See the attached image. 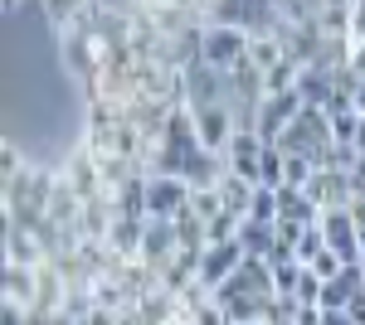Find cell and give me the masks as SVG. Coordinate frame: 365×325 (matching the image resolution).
I'll use <instances>...</instances> for the list:
<instances>
[{"mask_svg": "<svg viewBox=\"0 0 365 325\" xmlns=\"http://www.w3.org/2000/svg\"><path fill=\"white\" fill-rule=\"evenodd\" d=\"M54 190H58V170H44V165H29L25 175L5 180V185H0V214H5V223L29 228L34 218H44L49 204H54ZM5 223H0V228H5Z\"/></svg>", "mask_w": 365, "mask_h": 325, "instance_id": "cell-1", "label": "cell"}, {"mask_svg": "<svg viewBox=\"0 0 365 325\" xmlns=\"http://www.w3.org/2000/svg\"><path fill=\"white\" fill-rule=\"evenodd\" d=\"M98 5H103V0H93V10H88L83 20L58 34V58H63L68 78H78L83 92L98 82V68H103V49H98V34H93V15H98Z\"/></svg>", "mask_w": 365, "mask_h": 325, "instance_id": "cell-2", "label": "cell"}, {"mask_svg": "<svg viewBox=\"0 0 365 325\" xmlns=\"http://www.w3.org/2000/svg\"><path fill=\"white\" fill-rule=\"evenodd\" d=\"M331 141H336V136H331V117L317 112V107H302V117L282 132L278 146L287 151V156H307V161L322 170V165H327V151H331Z\"/></svg>", "mask_w": 365, "mask_h": 325, "instance_id": "cell-3", "label": "cell"}, {"mask_svg": "<svg viewBox=\"0 0 365 325\" xmlns=\"http://www.w3.org/2000/svg\"><path fill=\"white\" fill-rule=\"evenodd\" d=\"M253 34L239 25H205V39H200V63H210L215 73H234L244 58H249Z\"/></svg>", "mask_w": 365, "mask_h": 325, "instance_id": "cell-4", "label": "cell"}, {"mask_svg": "<svg viewBox=\"0 0 365 325\" xmlns=\"http://www.w3.org/2000/svg\"><path fill=\"white\" fill-rule=\"evenodd\" d=\"M302 97H297V87L292 92H273V97H263L258 102V112H253V132L263 136V141H282V132L302 117Z\"/></svg>", "mask_w": 365, "mask_h": 325, "instance_id": "cell-5", "label": "cell"}, {"mask_svg": "<svg viewBox=\"0 0 365 325\" xmlns=\"http://www.w3.org/2000/svg\"><path fill=\"white\" fill-rule=\"evenodd\" d=\"M180 257V238L170 218H146V238H141V262L156 272V282L170 272V262Z\"/></svg>", "mask_w": 365, "mask_h": 325, "instance_id": "cell-6", "label": "cell"}, {"mask_svg": "<svg viewBox=\"0 0 365 325\" xmlns=\"http://www.w3.org/2000/svg\"><path fill=\"white\" fill-rule=\"evenodd\" d=\"M180 82H185V102H190L195 112L229 102V78H225V73H215L210 63H190V68H180Z\"/></svg>", "mask_w": 365, "mask_h": 325, "instance_id": "cell-7", "label": "cell"}, {"mask_svg": "<svg viewBox=\"0 0 365 325\" xmlns=\"http://www.w3.org/2000/svg\"><path fill=\"white\" fill-rule=\"evenodd\" d=\"M63 180L73 185V194H78L83 204H93V199H103V194H108V185H103V170H98V156L88 151L83 141L68 151V161H63Z\"/></svg>", "mask_w": 365, "mask_h": 325, "instance_id": "cell-8", "label": "cell"}, {"mask_svg": "<svg viewBox=\"0 0 365 325\" xmlns=\"http://www.w3.org/2000/svg\"><path fill=\"white\" fill-rule=\"evenodd\" d=\"M180 209H190V185L185 180H166V175H146V214L175 218Z\"/></svg>", "mask_w": 365, "mask_h": 325, "instance_id": "cell-9", "label": "cell"}, {"mask_svg": "<svg viewBox=\"0 0 365 325\" xmlns=\"http://www.w3.org/2000/svg\"><path fill=\"white\" fill-rule=\"evenodd\" d=\"M322 233H327V247L341 252L346 262H365L361 257V228H356L351 209H327L322 214Z\"/></svg>", "mask_w": 365, "mask_h": 325, "instance_id": "cell-10", "label": "cell"}, {"mask_svg": "<svg viewBox=\"0 0 365 325\" xmlns=\"http://www.w3.org/2000/svg\"><path fill=\"white\" fill-rule=\"evenodd\" d=\"M351 175L346 170H317L312 175V185H307V199L327 214V209H351Z\"/></svg>", "mask_w": 365, "mask_h": 325, "instance_id": "cell-11", "label": "cell"}, {"mask_svg": "<svg viewBox=\"0 0 365 325\" xmlns=\"http://www.w3.org/2000/svg\"><path fill=\"white\" fill-rule=\"evenodd\" d=\"M244 267V247H239V238L234 243H220V247H205V262H200V282L210 287V292H220L234 272Z\"/></svg>", "mask_w": 365, "mask_h": 325, "instance_id": "cell-12", "label": "cell"}, {"mask_svg": "<svg viewBox=\"0 0 365 325\" xmlns=\"http://www.w3.org/2000/svg\"><path fill=\"white\" fill-rule=\"evenodd\" d=\"M5 267H39L44 262V247L34 243V233L20 228V223H5Z\"/></svg>", "mask_w": 365, "mask_h": 325, "instance_id": "cell-13", "label": "cell"}, {"mask_svg": "<svg viewBox=\"0 0 365 325\" xmlns=\"http://www.w3.org/2000/svg\"><path fill=\"white\" fill-rule=\"evenodd\" d=\"M297 97H302L307 107L327 112V107H331V97H336V82H331L327 68H302V78H297Z\"/></svg>", "mask_w": 365, "mask_h": 325, "instance_id": "cell-14", "label": "cell"}, {"mask_svg": "<svg viewBox=\"0 0 365 325\" xmlns=\"http://www.w3.org/2000/svg\"><path fill=\"white\" fill-rule=\"evenodd\" d=\"M39 10H44V20L63 34V29H73L88 10H93V0H39Z\"/></svg>", "mask_w": 365, "mask_h": 325, "instance_id": "cell-15", "label": "cell"}, {"mask_svg": "<svg viewBox=\"0 0 365 325\" xmlns=\"http://www.w3.org/2000/svg\"><path fill=\"white\" fill-rule=\"evenodd\" d=\"M170 223H175L180 252H205V247H210V238H205V218H200L195 209H180V214L170 218Z\"/></svg>", "mask_w": 365, "mask_h": 325, "instance_id": "cell-16", "label": "cell"}, {"mask_svg": "<svg viewBox=\"0 0 365 325\" xmlns=\"http://www.w3.org/2000/svg\"><path fill=\"white\" fill-rule=\"evenodd\" d=\"M34 292H39V267H5V301L34 306Z\"/></svg>", "mask_w": 365, "mask_h": 325, "instance_id": "cell-17", "label": "cell"}, {"mask_svg": "<svg viewBox=\"0 0 365 325\" xmlns=\"http://www.w3.org/2000/svg\"><path fill=\"white\" fill-rule=\"evenodd\" d=\"M253 194H258V185L239 180V175H225V180H220V199H225V209H229V214H239V218H249Z\"/></svg>", "mask_w": 365, "mask_h": 325, "instance_id": "cell-18", "label": "cell"}, {"mask_svg": "<svg viewBox=\"0 0 365 325\" xmlns=\"http://www.w3.org/2000/svg\"><path fill=\"white\" fill-rule=\"evenodd\" d=\"M282 165H287V151L278 141H268L258 156V190H282Z\"/></svg>", "mask_w": 365, "mask_h": 325, "instance_id": "cell-19", "label": "cell"}, {"mask_svg": "<svg viewBox=\"0 0 365 325\" xmlns=\"http://www.w3.org/2000/svg\"><path fill=\"white\" fill-rule=\"evenodd\" d=\"M282 58H287V49H282V39H278V34H253V44H249V63H253V68L273 73Z\"/></svg>", "mask_w": 365, "mask_h": 325, "instance_id": "cell-20", "label": "cell"}, {"mask_svg": "<svg viewBox=\"0 0 365 325\" xmlns=\"http://www.w3.org/2000/svg\"><path fill=\"white\" fill-rule=\"evenodd\" d=\"M239 247H244V257H268V247H273V228H263V223L244 218V223H239Z\"/></svg>", "mask_w": 365, "mask_h": 325, "instance_id": "cell-21", "label": "cell"}, {"mask_svg": "<svg viewBox=\"0 0 365 325\" xmlns=\"http://www.w3.org/2000/svg\"><path fill=\"white\" fill-rule=\"evenodd\" d=\"M249 218H253V223H263V228H278V190H258V194H253Z\"/></svg>", "mask_w": 365, "mask_h": 325, "instance_id": "cell-22", "label": "cell"}, {"mask_svg": "<svg viewBox=\"0 0 365 325\" xmlns=\"http://www.w3.org/2000/svg\"><path fill=\"white\" fill-rule=\"evenodd\" d=\"M312 175H317V165H312L307 156H287V165H282V185H292V190H307Z\"/></svg>", "mask_w": 365, "mask_h": 325, "instance_id": "cell-23", "label": "cell"}, {"mask_svg": "<svg viewBox=\"0 0 365 325\" xmlns=\"http://www.w3.org/2000/svg\"><path fill=\"white\" fill-rule=\"evenodd\" d=\"M356 165H361V151H356L351 141H331V151H327V165H322V170H346V175H351Z\"/></svg>", "mask_w": 365, "mask_h": 325, "instance_id": "cell-24", "label": "cell"}, {"mask_svg": "<svg viewBox=\"0 0 365 325\" xmlns=\"http://www.w3.org/2000/svg\"><path fill=\"white\" fill-rule=\"evenodd\" d=\"M307 267H312V277H322V282H336V277L351 267V262H346L341 252H331V247H327V252H317V257H312Z\"/></svg>", "mask_w": 365, "mask_h": 325, "instance_id": "cell-25", "label": "cell"}, {"mask_svg": "<svg viewBox=\"0 0 365 325\" xmlns=\"http://www.w3.org/2000/svg\"><path fill=\"white\" fill-rule=\"evenodd\" d=\"M297 282H302V262H278L273 267V292L278 297H297Z\"/></svg>", "mask_w": 365, "mask_h": 325, "instance_id": "cell-26", "label": "cell"}, {"mask_svg": "<svg viewBox=\"0 0 365 325\" xmlns=\"http://www.w3.org/2000/svg\"><path fill=\"white\" fill-rule=\"evenodd\" d=\"M190 209H195V214L210 223V218L225 214V199H220V190H190Z\"/></svg>", "mask_w": 365, "mask_h": 325, "instance_id": "cell-27", "label": "cell"}, {"mask_svg": "<svg viewBox=\"0 0 365 325\" xmlns=\"http://www.w3.org/2000/svg\"><path fill=\"white\" fill-rule=\"evenodd\" d=\"M297 311H302V306H297L292 297H273V301H268V311H263V325H292V321H297Z\"/></svg>", "mask_w": 365, "mask_h": 325, "instance_id": "cell-28", "label": "cell"}, {"mask_svg": "<svg viewBox=\"0 0 365 325\" xmlns=\"http://www.w3.org/2000/svg\"><path fill=\"white\" fill-rule=\"evenodd\" d=\"M25 170H29V165H25V156H20V146L5 141V146H0V185L15 180V175H25Z\"/></svg>", "mask_w": 365, "mask_h": 325, "instance_id": "cell-29", "label": "cell"}, {"mask_svg": "<svg viewBox=\"0 0 365 325\" xmlns=\"http://www.w3.org/2000/svg\"><path fill=\"white\" fill-rule=\"evenodd\" d=\"M317 252H327V233H322V223H312L307 233H302V243H297V262L307 267Z\"/></svg>", "mask_w": 365, "mask_h": 325, "instance_id": "cell-30", "label": "cell"}, {"mask_svg": "<svg viewBox=\"0 0 365 325\" xmlns=\"http://www.w3.org/2000/svg\"><path fill=\"white\" fill-rule=\"evenodd\" d=\"M322 287H327V282H322V277H312V267H302V282H297V306H322Z\"/></svg>", "mask_w": 365, "mask_h": 325, "instance_id": "cell-31", "label": "cell"}, {"mask_svg": "<svg viewBox=\"0 0 365 325\" xmlns=\"http://www.w3.org/2000/svg\"><path fill=\"white\" fill-rule=\"evenodd\" d=\"M356 127H361V112H341V117H331V136H336V141H351Z\"/></svg>", "mask_w": 365, "mask_h": 325, "instance_id": "cell-32", "label": "cell"}, {"mask_svg": "<svg viewBox=\"0 0 365 325\" xmlns=\"http://www.w3.org/2000/svg\"><path fill=\"white\" fill-rule=\"evenodd\" d=\"M351 73L365 82V44H351Z\"/></svg>", "mask_w": 365, "mask_h": 325, "instance_id": "cell-33", "label": "cell"}, {"mask_svg": "<svg viewBox=\"0 0 365 325\" xmlns=\"http://www.w3.org/2000/svg\"><path fill=\"white\" fill-rule=\"evenodd\" d=\"M346 316H351V325H365V292L351 301V306H346Z\"/></svg>", "mask_w": 365, "mask_h": 325, "instance_id": "cell-34", "label": "cell"}, {"mask_svg": "<svg viewBox=\"0 0 365 325\" xmlns=\"http://www.w3.org/2000/svg\"><path fill=\"white\" fill-rule=\"evenodd\" d=\"M351 218H356V228L365 233V190L356 194V199H351Z\"/></svg>", "mask_w": 365, "mask_h": 325, "instance_id": "cell-35", "label": "cell"}, {"mask_svg": "<svg viewBox=\"0 0 365 325\" xmlns=\"http://www.w3.org/2000/svg\"><path fill=\"white\" fill-rule=\"evenodd\" d=\"M322 325H351V316H346V311H327V316H322Z\"/></svg>", "mask_w": 365, "mask_h": 325, "instance_id": "cell-36", "label": "cell"}, {"mask_svg": "<svg viewBox=\"0 0 365 325\" xmlns=\"http://www.w3.org/2000/svg\"><path fill=\"white\" fill-rule=\"evenodd\" d=\"M351 146H356V151L365 156V117H361V127H356V136H351Z\"/></svg>", "mask_w": 365, "mask_h": 325, "instance_id": "cell-37", "label": "cell"}, {"mask_svg": "<svg viewBox=\"0 0 365 325\" xmlns=\"http://www.w3.org/2000/svg\"><path fill=\"white\" fill-rule=\"evenodd\" d=\"M356 112L365 117V82H361V92H356Z\"/></svg>", "mask_w": 365, "mask_h": 325, "instance_id": "cell-38", "label": "cell"}, {"mask_svg": "<svg viewBox=\"0 0 365 325\" xmlns=\"http://www.w3.org/2000/svg\"><path fill=\"white\" fill-rule=\"evenodd\" d=\"M170 325H190V321H180V316H175V321H170Z\"/></svg>", "mask_w": 365, "mask_h": 325, "instance_id": "cell-39", "label": "cell"}, {"mask_svg": "<svg viewBox=\"0 0 365 325\" xmlns=\"http://www.w3.org/2000/svg\"><path fill=\"white\" fill-rule=\"evenodd\" d=\"M361 257H365V233H361Z\"/></svg>", "mask_w": 365, "mask_h": 325, "instance_id": "cell-40", "label": "cell"}, {"mask_svg": "<svg viewBox=\"0 0 365 325\" xmlns=\"http://www.w3.org/2000/svg\"><path fill=\"white\" fill-rule=\"evenodd\" d=\"M10 5H15V0H5V10H10Z\"/></svg>", "mask_w": 365, "mask_h": 325, "instance_id": "cell-41", "label": "cell"}, {"mask_svg": "<svg viewBox=\"0 0 365 325\" xmlns=\"http://www.w3.org/2000/svg\"><path fill=\"white\" fill-rule=\"evenodd\" d=\"M273 5H278V0H273Z\"/></svg>", "mask_w": 365, "mask_h": 325, "instance_id": "cell-42", "label": "cell"}]
</instances>
